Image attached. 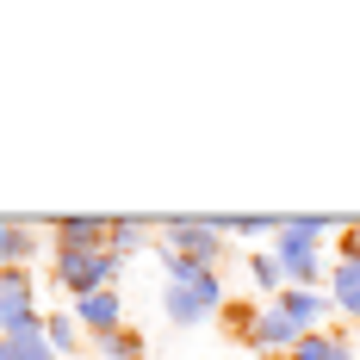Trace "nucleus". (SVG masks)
I'll list each match as a JSON object with an SVG mask.
<instances>
[{"instance_id": "f8f14e48", "label": "nucleus", "mask_w": 360, "mask_h": 360, "mask_svg": "<svg viewBox=\"0 0 360 360\" xmlns=\"http://www.w3.org/2000/svg\"><path fill=\"white\" fill-rule=\"evenodd\" d=\"M162 224L155 217H112V249L131 255V249H149V236H155Z\"/></svg>"}, {"instance_id": "20e7f679", "label": "nucleus", "mask_w": 360, "mask_h": 360, "mask_svg": "<svg viewBox=\"0 0 360 360\" xmlns=\"http://www.w3.org/2000/svg\"><path fill=\"white\" fill-rule=\"evenodd\" d=\"M118 261H124V255H112V249H81V255L63 249L50 267H56V286L81 304V298H94V292H112V280H118Z\"/></svg>"}, {"instance_id": "423d86ee", "label": "nucleus", "mask_w": 360, "mask_h": 360, "mask_svg": "<svg viewBox=\"0 0 360 360\" xmlns=\"http://www.w3.org/2000/svg\"><path fill=\"white\" fill-rule=\"evenodd\" d=\"M329 304H335L342 317H354V323H360V224L342 236V249H335V267H329Z\"/></svg>"}, {"instance_id": "9b49d317", "label": "nucleus", "mask_w": 360, "mask_h": 360, "mask_svg": "<svg viewBox=\"0 0 360 360\" xmlns=\"http://www.w3.org/2000/svg\"><path fill=\"white\" fill-rule=\"evenodd\" d=\"M274 304L286 311L292 323H304V329H317V323H323V311H329V298H323V292H311V286H286Z\"/></svg>"}, {"instance_id": "f257e3e1", "label": "nucleus", "mask_w": 360, "mask_h": 360, "mask_svg": "<svg viewBox=\"0 0 360 360\" xmlns=\"http://www.w3.org/2000/svg\"><path fill=\"white\" fill-rule=\"evenodd\" d=\"M162 274H168V317L174 323H205L217 304H224V286H217V274L212 267H193L186 255L174 249H162Z\"/></svg>"}, {"instance_id": "f3484780", "label": "nucleus", "mask_w": 360, "mask_h": 360, "mask_svg": "<svg viewBox=\"0 0 360 360\" xmlns=\"http://www.w3.org/2000/svg\"><path fill=\"white\" fill-rule=\"evenodd\" d=\"M249 274H255V286H261V292H274V298L286 292V267H280L274 255H249Z\"/></svg>"}, {"instance_id": "f03ea898", "label": "nucleus", "mask_w": 360, "mask_h": 360, "mask_svg": "<svg viewBox=\"0 0 360 360\" xmlns=\"http://www.w3.org/2000/svg\"><path fill=\"white\" fill-rule=\"evenodd\" d=\"M329 230V217H286L280 230H274V261L286 267V286H311L317 292V280H323V243Z\"/></svg>"}, {"instance_id": "ddd939ff", "label": "nucleus", "mask_w": 360, "mask_h": 360, "mask_svg": "<svg viewBox=\"0 0 360 360\" xmlns=\"http://www.w3.org/2000/svg\"><path fill=\"white\" fill-rule=\"evenodd\" d=\"M44 342H50L56 354H75V348H81V317H75V311H50V317H44Z\"/></svg>"}, {"instance_id": "2eb2a0df", "label": "nucleus", "mask_w": 360, "mask_h": 360, "mask_svg": "<svg viewBox=\"0 0 360 360\" xmlns=\"http://www.w3.org/2000/svg\"><path fill=\"white\" fill-rule=\"evenodd\" d=\"M286 360H342V335H329V329H311Z\"/></svg>"}, {"instance_id": "7ed1b4c3", "label": "nucleus", "mask_w": 360, "mask_h": 360, "mask_svg": "<svg viewBox=\"0 0 360 360\" xmlns=\"http://www.w3.org/2000/svg\"><path fill=\"white\" fill-rule=\"evenodd\" d=\"M155 249H174V255H186L193 267H212V274L230 261V243H224L217 217H162Z\"/></svg>"}, {"instance_id": "0eeeda50", "label": "nucleus", "mask_w": 360, "mask_h": 360, "mask_svg": "<svg viewBox=\"0 0 360 360\" xmlns=\"http://www.w3.org/2000/svg\"><path fill=\"white\" fill-rule=\"evenodd\" d=\"M304 335H311L304 323H292L280 304H267V311H255V323H249V335H243V342H249V348H261V354H274V360H286Z\"/></svg>"}, {"instance_id": "39448f33", "label": "nucleus", "mask_w": 360, "mask_h": 360, "mask_svg": "<svg viewBox=\"0 0 360 360\" xmlns=\"http://www.w3.org/2000/svg\"><path fill=\"white\" fill-rule=\"evenodd\" d=\"M32 329H44L32 274L25 267H0V335H32Z\"/></svg>"}, {"instance_id": "dca6fc26", "label": "nucleus", "mask_w": 360, "mask_h": 360, "mask_svg": "<svg viewBox=\"0 0 360 360\" xmlns=\"http://www.w3.org/2000/svg\"><path fill=\"white\" fill-rule=\"evenodd\" d=\"M100 354H106V360H149L137 329H112V335H100Z\"/></svg>"}, {"instance_id": "9d476101", "label": "nucleus", "mask_w": 360, "mask_h": 360, "mask_svg": "<svg viewBox=\"0 0 360 360\" xmlns=\"http://www.w3.org/2000/svg\"><path fill=\"white\" fill-rule=\"evenodd\" d=\"M37 255V230L25 217H0V267H25Z\"/></svg>"}, {"instance_id": "6e6552de", "label": "nucleus", "mask_w": 360, "mask_h": 360, "mask_svg": "<svg viewBox=\"0 0 360 360\" xmlns=\"http://www.w3.org/2000/svg\"><path fill=\"white\" fill-rule=\"evenodd\" d=\"M50 236H56V243H50V249L63 255H81V249H112V217H56V224H50ZM118 255V249H112Z\"/></svg>"}, {"instance_id": "1a4fd4ad", "label": "nucleus", "mask_w": 360, "mask_h": 360, "mask_svg": "<svg viewBox=\"0 0 360 360\" xmlns=\"http://www.w3.org/2000/svg\"><path fill=\"white\" fill-rule=\"evenodd\" d=\"M75 317H81V329L100 342V335H112V329H124V304H118V292H94V298L75 304Z\"/></svg>"}, {"instance_id": "4468645a", "label": "nucleus", "mask_w": 360, "mask_h": 360, "mask_svg": "<svg viewBox=\"0 0 360 360\" xmlns=\"http://www.w3.org/2000/svg\"><path fill=\"white\" fill-rule=\"evenodd\" d=\"M0 360H56V348L44 342V329H32V335H0Z\"/></svg>"}]
</instances>
